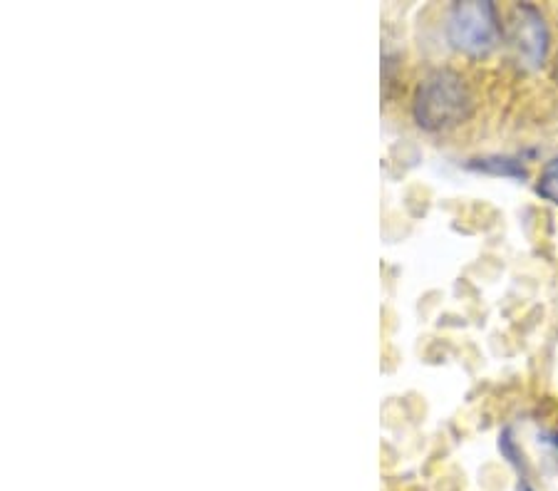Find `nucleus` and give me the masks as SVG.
Segmentation results:
<instances>
[{
  "label": "nucleus",
  "instance_id": "obj_8",
  "mask_svg": "<svg viewBox=\"0 0 558 491\" xmlns=\"http://www.w3.org/2000/svg\"><path fill=\"white\" fill-rule=\"evenodd\" d=\"M516 491H534V489H531L526 482H521V484H519V489H516Z\"/></svg>",
  "mask_w": 558,
  "mask_h": 491
},
{
  "label": "nucleus",
  "instance_id": "obj_7",
  "mask_svg": "<svg viewBox=\"0 0 558 491\" xmlns=\"http://www.w3.org/2000/svg\"><path fill=\"white\" fill-rule=\"evenodd\" d=\"M546 442H549L551 447H554L558 452V430H551L549 434H546Z\"/></svg>",
  "mask_w": 558,
  "mask_h": 491
},
{
  "label": "nucleus",
  "instance_id": "obj_6",
  "mask_svg": "<svg viewBox=\"0 0 558 491\" xmlns=\"http://www.w3.org/2000/svg\"><path fill=\"white\" fill-rule=\"evenodd\" d=\"M499 449H501V454H504V457L509 459V462L514 464L516 469L524 467V462H521V459H519V449H516V444H514V439H511V432H509V430L501 432V437H499Z\"/></svg>",
  "mask_w": 558,
  "mask_h": 491
},
{
  "label": "nucleus",
  "instance_id": "obj_5",
  "mask_svg": "<svg viewBox=\"0 0 558 491\" xmlns=\"http://www.w3.org/2000/svg\"><path fill=\"white\" fill-rule=\"evenodd\" d=\"M534 191L544 201H549V204L558 206V157L549 159V162L544 164V169H541L539 182H536Z\"/></svg>",
  "mask_w": 558,
  "mask_h": 491
},
{
  "label": "nucleus",
  "instance_id": "obj_2",
  "mask_svg": "<svg viewBox=\"0 0 558 491\" xmlns=\"http://www.w3.org/2000/svg\"><path fill=\"white\" fill-rule=\"evenodd\" d=\"M501 35L499 13L489 0L454 3L447 15V40L469 58H484L496 48Z\"/></svg>",
  "mask_w": 558,
  "mask_h": 491
},
{
  "label": "nucleus",
  "instance_id": "obj_4",
  "mask_svg": "<svg viewBox=\"0 0 558 491\" xmlns=\"http://www.w3.org/2000/svg\"><path fill=\"white\" fill-rule=\"evenodd\" d=\"M467 169L477 174H489V177L516 179V182H524V179L529 177L524 162L516 157H506V154H489V157L469 159Z\"/></svg>",
  "mask_w": 558,
  "mask_h": 491
},
{
  "label": "nucleus",
  "instance_id": "obj_1",
  "mask_svg": "<svg viewBox=\"0 0 558 491\" xmlns=\"http://www.w3.org/2000/svg\"><path fill=\"white\" fill-rule=\"evenodd\" d=\"M415 122L427 132H447L472 115V95L454 70H434L417 85L412 102Z\"/></svg>",
  "mask_w": 558,
  "mask_h": 491
},
{
  "label": "nucleus",
  "instance_id": "obj_3",
  "mask_svg": "<svg viewBox=\"0 0 558 491\" xmlns=\"http://www.w3.org/2000/svg\"><path fill=\"white\" fill-rule=\"evenodd\" d=\"M549 25H546L544 13L536 5L519 3L514 5V18H511V48H514L516 60L526 70H539L544 67L546 55H549Z\"/></svg>",
  "mask_w": 558,
  "mask_h": 491
}]
</instances>
